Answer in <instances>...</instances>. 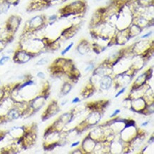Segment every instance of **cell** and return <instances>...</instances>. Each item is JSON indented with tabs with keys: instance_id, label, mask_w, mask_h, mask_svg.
Here are the masks:
<instances>
[{
	"instance_id": "obj_1",
	"label": "cell",
	"mask_w": 154,
	"mask_h": 154,
	"mask_svg": "<svg viewBox=\"0 0 154 154\" xmlns=\"http://www.w3.org/2000/svg\"><path fill=\"white\" fill-rule=\"evenodd\" d=\"M46 21V17L43 15H38L31 18L30 20L26 23L23 30V36L33 34L37 31L41 30L45 26Z\"/></svg>"
},
{
	"instance_id": "obj_2",
	"label": "cell",
	"mask_w": 154,
	"mask_h": 154,
	"mask_svg": "<svg viewBox=\"0 0 154 154\" xmlns=\"http://www.w3.org/2000/svg\"><path fill=\"white\" fill-rule=\"evenodd\" d=\"M32 58H33L32 55H31L30 53L26 52V51L23 50V49L19 48L15 51L14 55L13 57V60L15 63H19V64H23V63L28 62Z\"/></svg>"
},
{
	"instance_id": "obj_3",
	"label": "cell",
	"mask_w": 154,
	"mask_h": 154,
	"mask_svg": "<svg viewBox=\"0 0 154 154\" xmlns=\"http://www.w3.org/2000/svg\"><path fill=\"white\" fill-rule=\"evenodd\" d=\"M21 21V17H19V16H11V17L7 19V22H6L5 29H7L8 31H11V33H15L16 31H17V29H19Z\"/></svg>"
},
{
	"instance_id": "obj_4",
	"label": "cell",
	"mask_w": 154,
	"mask_h": 154,
	"mask_svg": "<svg viewBox=\"0 0 154 154\" xmlns=\"http://www.w3.org/2000/svg\"><path fill=\"white\" fill-rule=\"evenodd\" d=\"M9 56H3L2 58L0 59V66H3V65H5L6 63L9 61Z\"/></svg>"
},
{
	"instance_id": "obj_5",
	"label": "cell",
	"mask_w": 154,
	"mask_h": 154,
	"mask_svg": "<svg viewBox=\"0 0 154 154\" xmlns=\"http://www.w3.org/2000/svg\"><path fill=\"white\" fill-rule=\"evenodd\" d=\"M48 63V59L47 58H42L41 60H39L38 62H37L36 65L38 66H42V65H45Z\"/></svg>"
},
{
	"instance_id": "obj_6",
	"label": "cell",
	"mask_w": 154,
	"mask_h": 154,
	"mask_svg": "<svg viewBox=\"0 0 154 154\" xmlns=\"http://www.w3.org/2000/svg\"><path fill=\"white\" fill-rule=\"evenodd\" d=\"M5 1L9 5H17L19 3V0H5Z\"/></svg>"
},
{
	"instance_id": "obj_7",
	"label": "cell",
	"mask_w": 154,
	"mask_h": 154,
	"mask_svg": "<svg viewBox=\"0 0 154 154\" xmlns=\"http://www.w3.org/2000/svg\"><path fill=\"white\" fill-rule=\"evenodd\" d=\"M7 43H6L5 42H4V41L0 40V52H2V51L5 49L6 46H7Z\"/></svg>"
},
{
	"instance_id": "obj_8",
	"label": "cell",
	"mask_w": 154,
	"mask_h": 154,
	"mask_svg": "<svg viewBox=\"0 0 154 154\" xmlns=\"http://www.w3.org/2000/svg\"><path fill=\"white\" fill-rule=\"evenodd\" d=\"M56 15L51 16V17L48 18V21H49V23H50V24H52V23L54 22L55 21H56Z\"/></svg>"
},
{
	"instance_id": "obj_9",
	"label": "cell",
	"mask_w": 154,
	"mask_h": 154,
	"mask_svg": "<svg viewBox=\"0 0 154 154\" xmlns=\"http://www.w3.org/2000/svg\"><path fill=\"white\" fill-rule=\"evenodd\" d=\"M7 131H0V141L2 140L5 137V136L7 135Z\"/></svg>"
},
{
	"instance_id": "obj_10",
	"label": "cell",
	"mask_w": 154,
	"mask_h": 154,
	"mask_svg": "<svg viewBox=\"0 0 154 154\" xmlns=\"http://www.w3.org/2000/svg\"><path fill=\"white\" fill-rule=\"evenodd\" d=\"M72 45H73V43H70V45H69V46H68V47H67V48H66V49H65V50H64V51H63L62 53H61V54H62V55H64V54H65V53H67V52H68V51H69V50H70V48H71V47H72Z\"/></svg>"
},
{
	"instance_id": "obj_11",
	"label": "cell",
	"mask_w": 154,
	"mask_h": 154,
	"mask_svg": "<svg viewBox=\"0 0 154 154\" xmlns=\"http://www.w3.org/2000/svg\"><path fill=\"white\" fill-rule=\"evenodd\" d=\"M37 77H38L41 79H44L45 78V74L43 72H39L37 73Z\"/></svg>"
},
{
	"instance_id": "obj_12",
	"label": "cell",
	"mask_w": 154,
	"mask_h": 154,
	"mask_svg": "<svg viewBox=\"0 0 154 154\" xmlns=\"http://www.w3.org/2000/svg\"><path fill=\"white\" fill-rule=\"evenodd\" d=\"M124 90H125V88H124V89H123V90H121V91H120V92H119V93H118L117 94H116V97H118V96H119V95H120V94H121L122 93H123V92H124Z\"/></svg>"
},
{
	"instance_id": "obj_13",
	"label": "cell",
	"mask_w": 154,
	"mask_h": 154,
	"mask_svg": "<svg viewBox=\"0 0 154 154\" xmlns=\"http://www.w3.org/2000/svg\"><path fill=\"white\" fill-rule=\"evenodd\" d=\"M119 109L116 110V112H114V113L113 114H112V115L111 116H114V115H116V114H117V113H119Z\"/></svg>"
},
{
	"instance_id": "obj_14",
	"label": "cell",
	"mask_w": 154,
	"mask_h": 154,
	"mask_svg": "<svg viewBox=\"0 0 154 154\" xmlns=\"http://www.w3.org/2000/svg\"><path fill=\"white\" fill-rule=\"evenodd\" d=\"M79 102V99L78 98H75V100L72 101L73 103H75V102Z\"/></svg>"
},
{
	"instance_id": "obj_15",
	"label": "cell",
	"mask_w": 154,
	"mask_h": 154,
	"mask_svg": "<svg viewBox=\"0 0 154 154\" xmlns=\"http://www.w3.org/2000/svg\"><path fill=\"white\" fill-rule=\"evenodd\" d=\"M78 143H79V142H77V143H75L72 144V146H76V145H78Z\"/></svg>"
}]
</instances>
